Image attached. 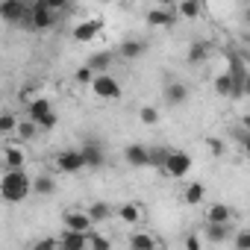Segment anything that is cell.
<instances>
[{
    "instance_id": "obj_29",
    "label": "cell",
    "mask_w": 250,
    "mask_h": 250,
    "mask_svg": "<svg viewBox=\"0 0 250 250\" xmlns=\"http://www.w3.org/2000/svg\"><path fill=\"white\" fill-rule=\"evenodd\" d=\"M15 124H18L15 112H0V136H12L15 133Z\"/></svg>"
},
{
    "instance_id": "obj_26",
    "label": "cell",
    "mask_w": 250,
    "mask_h": 250,
    "mask_svg": "<svg viewBox=\"0 0 250 250\" xmlns=\"http://www.w3.org/2000/svg\"><path fill=\"white\" fill-rule=\"evenodd\" d=\"M59 247H77V250H85V232L65 229V232L59 235Z\"/></svg>"
},
{
    "instance_id": "obj_27",
    "label": "cell",
    "mask_w": 250,
    "mask_h": 250,
    "mask_svg": "<svg viewBox=\"0 0 250 250\" xmlns=\"http://www.w3.org/2000/svg\"><path fill=\"white\" fill-rule=\"evenodd\" d=\"M209 56H212V47H209L206 42H194L191 50H188V62H191V65H200V62H206Z\"/></svg>"
},
{
    "instance_id": "obj_7",
    "label": "cell",
    "mask_w": 250,
    "mask_h": 250,
    "mask_svg": "<svg viewBox=\"0 0 250 250\" xmlns=\"http://www.w3.org/2000/svg\"><path fill=\"white\" fill-rule=\"evenodd\" d=\"M62 227L77 229V232H88V229H94V221L88 218L85 209H65L62 212Z\"/></svg>"
},
{
    "instance_id": "obj_8",
    "label": "cell",
    "mask_w": 250,
    "mask_h": 250,
    "mask_svg": "<svg viewBox=\"0 0 250 250\" xmlns=\"http://www.w3.org/2000/svg\"><path fill=\"white\" fill-rule=\"evenodd\" d=\"M80 153H83L85 168H103V162H106V156H103V145H100L97 139H85V142L80 145Z\"/></svg>"
},
{
    "instance_id": "obj_11",
    "label": "cell",
    "mask_w": 250,
    "mask_h": 250,
    "mask_svg": "<svg viewBox=\"0 0 250 250\" xmlns=\"http://www.w3.org/2000/svg\"><path fill=\"white\" fill-rule=\"evenodd\" d=\"M145 53H147V44H145L142 39H127V42L118 47V56L127 59V62H136V59H142Z\"/></svg>"
},
{
    "instance_id": "obj_18",
    "label": "cell",
    "mask_w": 250,
    "mask_h": 250,
    "mask_svg": "<svg viewBox=\"0 0 250 250\" xmlns=\"http://www.w3.org/2000/svg\"><path fill=\"white\" fill-rule=\"evenodd\" d=\"M39 133H42V130H39V124H36V121H30V118H24V121H21V118H18L15 133H12V136H15L18 142H33Z\"/></svg>"
},
{
    "instance_id": "obj_6",
    "label": "cell",
    "mask_w": 250,
    "mask_h": 250,
    "mask_svg": "<svg viewBox=\"0 0 250 250\" xmlns=\"http://www.w3.org/2000/svg\"><path fill=\"white\" fill-rule=\"evenodd\" d=\"M83 168H85V162H83L80 147H68V150L56 153V171L59 174H80Z\"/></svg>"
},
{
    "instance_id": "obj_9",
    "label": "cell",
    "mask_w": 250,
    "mask_h": 250,
    "mask_svg": "<svg viewBox=\"0 0 250 250\" xmlns=\"http://www.w3.org/2000/svg\"><path fill=\"white\" fill-rule=\"evenodd\" d=\"M115 215H118L124 224H127V227H139V224H145V209H142V203H136V200L118 203Z\"/></svg>"
},
{
    "instance_id": "obj_32",
    "label": "cell",
    "mask_w": 250,
    "mask_h": 250,
    "mask_svg": "<svg viewBox=\"0 0 250 250\" xmlns=\"http://www.w3.org/2000/svg\"><path fill=\"white\" fill-rule=\"evenodd\" d=\"M74 80H77L80 85H88V83L94 80V71H91L88 65H83V68H77V74H74Z\"/></svg>"
},
{
    "instance_id": "obj_14",
    "label": "cell",
    "mask_w": 250,
    "mask_h": 250,
    "mask_svg": "<svg viewBox=\"0 0 250 250\" xmlns=\"http://www.w3.org/2000/svg\"><path fill=\"white\" fill-rule=\"evenodd\" d=\"M203 232H206V241L209 244H224L232 235V224H206Z\"/></svg>"
},
{
    "instance_id": "obj_16",
    "label": "cell",
    "mask_w": 250,
    "mask_h": 250,
    "mask_svg": "<svg viewBox=\"0 0 250 250\" xmlns=\"http://www.w3.org/2000/svg\"><path fill=\"white\" fill-rule=\"evenodd\" d=\"M47 112H53V103H50L47 97L36 94L33 100H27V118H30V121H39V118L47 115Z\"/></svg>"
},
{
    "instance_id": "obj_28",
    "label": "cell",
    "mask_w": 250,
    "mask_h": 250,
    "mask_svg": "<svg viewBox=\"0 0 250 250\" xmlns=\"http://www.w3.org/2000/svg\"><path fill=\"white\" fill-rule=\"evenodd\" d=\"M168 150L171 147H147V165H153L156 171H162V165H165V159H168Z\"/></svg>"
},
{
    "instance_id": "obj_34",
    "label": "cell",
    "mask_w": 250,
    "mask_h": 250,
    "mask_svg": "<svg viewBox=\"0 0 250 250\" xmlns=\"http://www.w3.org/2000/svg\"><path fill=\"white\" fill-rule=\"evenodd\" d=\"M44 6H50L56 15H62V12L71 9V0H44Z\"/></svg>"
},
{
    "instance_id": "obj_23",
    "label": "cell",
    "mask_w": 250,
    "mask_h": 250,
    "mask_svg": "<svg viewBox=\"0 0 250 250\" xmlns=\"http://www.w3.org/2000/svg\"><path fill=\"white\" fill-rule=\"evenodd\" d=\"M183 200H186L188 206H200V203L206 200V186H203V183H188L186 191H183Z\"/></svg>"
},
{
    "instance_id": "obj_33",
    "label": "cell",
    "mask_w": 250,
    "mask_h": 250,
    "mask_svg": "<svg viewBox=\"0 0 250 250\" xmlns=\"http://www.w3.org/2000/svg\"><path fill=\"white\" fill-rule=\"evenodd\" d=\"M56 121H59L56 112H47V115H42L36 124H39V130H53V127H56Z\"/></svg>"
},
{
    "instance_id": "obj_19",
    "label": "cell",
    "mask_w": 250,
    "mask_h": 250,
    "mask_svg": "<svg viewBox=\"0 0 250 250\" xmlns=\"http://www.w3.org/2000/svg\"><path fill=\"white\" fill-rule=\"evenodd\" d=\"M85 212H88V218L94 221V224H103V221H109L112 215H115V209L109 206V203H103V200H94V203H88V206H83Z\"/></svg>"
},
{
    "instance_id": "obj_35",
    "label": "cell",
    "mask_w": 250,
    "mask_h": 250,
    "mask_svg": "<svg viewBox=\"0 0 250 250\" xmlns=\"http://www.w3.org/2000/svg\"><path fill=\"white\" fill-rule=\"evenodd\" d=\"M232 247H235V250H247V247H250V232H247V229H241V232L235 235Z\"/></svg>"
},
{
    "instance_id": "obj_31",
    "label": "cell",
    "mask_w": 250,
    "mask_h": 250,
    "mask_svg": "<svg viewBox=\"0 0 250 250\" xmlns=\"http://www.w3.org/2000/svg\"><path fill=\"white\" fill-rule=\"evenodd\" d=\"M85 247H112V238H103V235H94L91 229L85 232Z\"/></svg>"
},
{
    "instance_id": "obj_25",
    "label": "cell",
    "mask_w": 250,
    "mask_h": 250,
    "mask_svg": "<svg viewBox=\"0 0 250 250\" xmlns=\"http://www.w3.org/2000/svg\"><path fill=\"white\" fill-rule=\"evenodd\" d=\"M112 59H115V53L112 50H100V53H94L85 65L94 71V74H100V71H109V65H112Z\"/></svg>"
},
{
    "instance_id": "obj_36",
    "label": "cell",
    "mask_w": 250,
    "mask_h": 250,
    "mask_svg": "<svg viewBox=\"0 0 250 250\" xmlns=\"http://www.w3.org/2000/svg\"><path fill=\"white\" fill-rule=\"evenodd\" d=\"M186 247H188V250H200V247H203V241H200L197 235H188V238H186Z\"/></svg>"
},
{
    "instance_id": "obj_4",
    "label": "cell",
    "mask_w": 250,
    "mask_h": 250,
    "mask_svg": "<svg viewBox=\"0 0 250 250\" xmlns=\"http://www.w3.org/2000/svg\"><path fill=\"white\" fill-rule=\"evenodd\" d=\"M191 171V156L186 153V150H168V159H165V165H162V174L165 177H171V180H183L186 174Z\"/></svg>"
},
{
    "instance_id": "obj_5",
    "label": "cell",
    "mask_w": 250,
    "mask_h": 250,
    "mask_svg": "<svg viewBox=\"0 0 250 250\" xmlns=\"http://www.w3.org/2000/svg\"><path fill=\"white\" fill-rule=\"evenodd\" d=\"M27 0H0V21L3 24H24L27 21Z\"/></svg>"
},
{
    "instance_id": "obj_1",
    "label": "cell",
    "mask_w": 250,
    "mask_h": 250,
    "mask_svg": "<svg viewBox=\"0 0 250 250\" xmlns=\"http://www.w3.org/2000/svg\"><path fill=\"white\" fill-rule=\"evenodd\" d=\"M30 174L24 168H6V174L0 177V197H3L6 203H21L33 194L30 188Z\"/></svg>"
},
{
    "instance_id": "obj_30",
    "label": "cell",
    "mask_w": 250,
    "mask_h": 250,
    "mask_svg": "<svg viewBox=\"0 0 250 250\" xmlns=\"http://www.w3.org/2000/svg\"><path fill=\"white\" fill-rule=\"evenodd\" d=\"M139 118H142V124H147V127H156V124H159V109L156 106H142Z\"/></svg>"
},
{
    "instance_id": "obj_21",
    "label": "cell",
    "mask_w": 250,
    "mask_h": 250,
    "mask_svg": "<svg viewBox=\"0 0 250 250\" xmlns=\"http://www.w3.org/2000/svg\"><path fill=\"white\" fill-rule=\"evenodd\" d=\"M127 244H130L133 250H153V247H159L162 241H159L156 235H150V232H133V235L127 238Z\"/></svg>"
},
{
    "instance_id": "obj_17",
    "label": "cell",
    "mask_w": 250,
    "mask_h": 250,
    "mask_svg": "<svg viewBox=\"0 0 250 250\" xmlns=\"http://www.w3.org/2000/svg\"><path fill=\"white\" fill-rule=\"evenodd\" d=\"M30 188H33V194H39V197H50V194L56 191V180H53L50 174H39V177L30 180Z\"/></svg>"
},
{
    "instance_id": "obj_12",
    "label": "cell",
    "mask_w": 250,
    "mask_h": 250,
    "mask_svg": "<svg viewBox=\"0 0 250 250\" xmlns=\"http://www.w3.org/2000/svg\"><path fill=\"white\" fill-rule=\"evenodd\" d=\"M100 30H103V24H100V21H83V24H77V27H74V42H80V44L94 42V39L100 36Z\"/></svg>"
},
{
    "instance_id": "obj_20",
    "label": "cell",
    "mask_w": 250,
    "mask_h": 250,
    "mask_svg": "<svg viewBox=\"0 0 250 250\" xmlns=\"http://www.w3.org/2000/svg\"><path fill=\"white\" fill-rule=\"evenodd\" d=\"M124 159H127V165H133V168H147V147L145 145H130L124 150Z\"/></svg>"
},
{
    "instance_id": "obj_15",
    "label": "cell",
    "mask_w": 250,
    "mask_h": 250,
    "mask_svg": "<svg viewBox=\"0 0 250 250\" xmlns=\"http://www.w3.org/2000/svg\"><path fill=\"white\" fill-rule=\"evenodd\" d=\"M147 24H150V27H174V24H177V12H174V9H165V6L150 9V12H147Z\"/></svg>"
},
{
    "instance_id": "obj_3",
    "label": "cell",
    "mask_w": 250,
    "mask_h": 250,
    "mask_svg": "<svg viewBox=\"0 0 250 250\" xmlns=\"http://www.w3.org/2000/svg\"><path fill=\"white\" fill-rule=\"evenodd\" d=\"M88 85H91V91H94L100 100H121V94H124V88H121L118 77H112L109 71L94 74V80H91Z\"/></svg>"
},
{
    "instance_id": "obj_22",
    "label": "cell",
    "mask_w": 250,
    "mask_h": 250,
    "mask_svg": "<svg viewBox=\"0 0 250 250\" xmlns=\"http://www.w3.org/2000/svg\"><path fill=\"white\" fill-rule=\"evenodd\" d=\"M24 162H27V153H24L21 145H9L3 150V165L6 168H24Z\"/></svg>"
},
{
    "instance_id": "obj_2",
    "label": "cell",
    "mask_w": 250,
    "mask_h": 250,
    "mask_svg": "<svg viewBox=\"0 0 250 250\" xmlns=\"http://www.w3.org/2000/svg\"><path fill=\"white\" fill-rule=\"evenodd\" d=\"M56 21H59V15H56L50 6H44V0H36V3H30V9H27V21H24V27L44 33V30L56 27Z\"/></svg>"
},
{
    "instance_id": "obj_10",
    "label": "cell",
    "mask_w": 250,
    "mask_h": 250,
    "mask_svg": "<svg viewBox=\"0 0 250 250\" xmlns=\"http://www.w3.org/2000/svg\"><path fill=\"white\" fill-rule=\"evenodd\" d=\"M203 221L206 224H232L235 221V209L229 203H209L206 212H203Z\"/></svg>"
},
{
    "instance_id": "obj_13",
    "label": "cell",
    "mask_w": 250,
    "mask_h": 250,
    "mask_svg": "<svg viewBox=\"0 0 250 250\" xmlns=\"http://www.w3.org/2000/svg\"><path fill=\"white\" fill-rule=\"evenodd\" d=\"M186 100H188V85L186 83H177L174 80V83L165 85V103L168 106H183Z\"/></svg>"
},
{
    "instance_id": "obj_24",
    "label": "cell",
    "mask_w": 250,
    "mask_h": 250,
    "mask_svg": "<svg viewBox=\"0 0 250 250\" xmlns=\"http://www.w3.org/2000/svg\"><path fill=\"white\" fill-rule=\"evenodd\" d=\"M174 12H177V18H188V21H194V18L200 15V0H180V3L174 6Z\"/></svg>"
}]
</instances>
